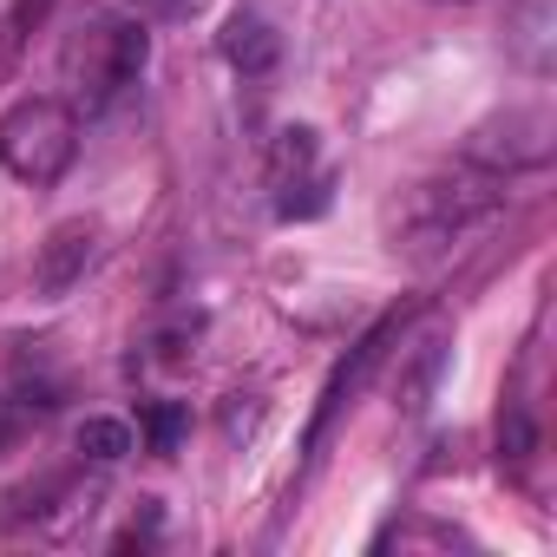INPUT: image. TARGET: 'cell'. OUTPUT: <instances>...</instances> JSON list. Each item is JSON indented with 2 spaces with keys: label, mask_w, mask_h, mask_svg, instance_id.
Returning a JSON list of instances; mask_svg holds the SVG:
<instances>
[{
  "label": "cell",
  "mask_w": 557,
  "mask_h": 557,
  "mask_svg": "<svg viewBox=\"0 0 557 557\" xmlns=\"http://www.w3.org/2000/svg\"><path fill=\"white\" fill-rule=\"evenodd\" d=\"M531 446H537V433H531V420H524V407H511L505 420H498V459H531Z\"/></svg>",
  "instance_id": "7c38bea8"
},
{
  "label": "cell",
  "mask_w": 557,
  "mask_h": 557,
  "mask_svg": "<svg viewBox=\"0 0 557 557\" xmlns=\"http://www.w3.org/2000/svg\"><path fill=\"white\" fill-rule=\"evenodd\" d=\"M440 368H446V342H420L413 361H407L400 381H394V407H400V413H426V400H433V387H440Z\"/></svg>",
  "instance_id": "52a82bcc"
},
{
  "label": "cell",
  "mask_w": 557,
  "mask_h": 557,
  "mask_svg": "<svg viewBox=\"0 0 557 557\" xmlns=\"http://www.w3.org/2000/svg\"><path fill=\"white\" fill-rule=\"evenodd\" d=\"M216 47H223V60H230L236 73H249V79H262L275 60H283V34H275L262 14H236Z\"/></svg>",
  "instance_id": "8992f818"
},
{
  "label": "cell",
  "mask_w": 557,
  "mask_h": 557,
  "mask_svg": "<svg viewBox=\"0 0 557 557\" xmlns=\"http://www.w3.org/2000/svg\"><path fill=\"white\" fill-rule=\"evenodd\" d=\"M73 151H79L73 106H60V99H21V106L0 112V164H8L21 184H34V190L60 184L66 164H73Z\"/></svg>",
  "instance_id": "6da1fadb"
},
{
  "label": "cell",
  "mask_w": 557,
  "mask_h": 557,
  "mask_svg": "<svg viewBox=\"0 0 557 557\" xmlns=\"http://www.w3.org/2000/svg\"><path fill=\"white\" fill-rule=\"evenodd\" d=\"M47 14H53V0H21V8H14V27H21V34H34Z\"/></svg>",
  "instance_id": "4fadbf2b"
},
{
  "label": "cell",
  "mask_w": 557,
  "mask_h": 557,
  "mask_svg": "<svg viewBox=\"0 0 557 557\" xmlns=\"http://www.w3.org/2000/svg\"><path fill=\"white\" fill-rule=\"evenodd\" d=\"M145 60H151V40H145V27H92L86 40H73L66 47V73H79L86 66V106H106L112 92H125L138 73H145Z\"/></svg>",
  "instance_id": "3957f363"
},
{
  "label": "cell",
  "mask_w": 557,
  "mask_h": 557,
  "mask_svg": "<svg viewBox=\"0 0 557 557\" xmlns=\"http://www.w3.org/2000/svg\"><path fill=\"white\" fill-rule=\"evenodd\" d=\"M158 8H164V14H177V21H184V14H203V8H210V0H158Z\"/></svg>",
  "instance_id": "9a60e30c"
},
{
  "label": "cell",
  "mask_w": 557,
  "mask_h": 557,
  "mask_svg": "<svg viewBox=\"0 0 557 557\" xmlns=\"http://www.w3.org/2000/svg\"><path fill=\"white\" fill-rule=\"evenodd\" d=\"M283 216H322L329 210V177H296L283 184V203H275Z\"/></svg>",
  "instance_id": "8fae6325"
},
{
  "label": "cell",
  "mask_w": 557,
  "mask_h": 557,
  "mask_svg": "<svg viewBox=\"0 0 557 557\" xmlns=\"http://www.w3.org/2000/svg\"><path fill=\"white\" fill-rule=\"evenodd\" d=\"M309 171H315V132H309V125L275 132V151H269V177H275V190L296 184V177H309Z\"/></svg>",
  "instance_id": "ba28073f"
},
{
  "label": "cell",
  "mask_w": 557,
  "mask_h": 557,
  "mask_svg": "<svg viewBox=\"0 0 557 557\" xmlns=\"http://www.w3.org/2000/svg\"><path fill=\"white\" fill-rule=\"evenodd\" d=\"M92 256H99V223H86V216L53 223L47 243H40V256H34V289L40 296H66L73 283H86Z\"/></svg>",
  "instance_id": "277c9868"
},
{
  "label": "cell",
  "mask_w": 557,
  "mask_h": 557,
  "mask_svg": "<svg viewBox=\"0 0 557 557\" xmlns=\"http://www.w3.org/2000/svg\"><path fill=\"white\" fill-rule=\"evenodd\" d=\"M79 453L99 459V466H119V459L132 453V426H125V420H86V426H79Z\"/></svg>",
  "instance_id": "30bf717a"
},
{
  "label": "cell",
  "mask_w": 557,
  "mask_h": 557,
  "mask_svg": "<svg viewBox=\"0 0 557 557\" xmlns=\"http://www.w3.org/2000/svg\"><path fill=\"white\" fill-rule=\"evenodd\" d=\"M394 335H400V315H387V322H381V329H374V335L355 348V361H348V368L329 381V394H322V413H315V440H322V426H329V420H335V413H342L355 394H361V381L381 368V355H387V342H394Z\"/></svg>",
  "instance_id": "5b68a950"
},
{
  "label": "cell",
  "mask_w": 557,
  "mask_h": 557,
  "mask_svg": "<svg viewBox=\"0 0 557 557\" xmlns=\"http://www.w3.org/2000/svg\"><path fill=\"white\" fill-rule=\"evenodd\" d=\"M223 426H230V440H236V433H249V426H256V407H230V413H223Z\"/></svg>",
  "instance_id": "5bb4252c"
},
{
  "label": "cell",
  "mask_w": 557,
  "mask_h": 557,
  "mask_svg": "<svg viewBox=\"0 0 557 557\" xmlns=\"http://www.w3.org/2000/svg\"><path fill=\"white\" fill-rule=\"evenodd\" d=\"M492 203H498V190L479 184V177H440V184H420L413 203H407V216H400V243H394V249H407L413 262H426V256H440L453 236H466Z\"/></svg>",
  "instance_id": "7a4b0ae2"
},
{
  "label": "cell",
  "mask_w": 557,
  "mask_h": 557,
  "mask_svg": "<svg viewBox=\"0 0 557 557\" xmlns=\"http://www.w3.org/2000/svg\"><path fill=\"white\" fill-rule=\"evenodd\" d=\"M138 426H145V446H151L158 459H171V453L184 446V426H190V413H184L177 400H151V407L138 413Z\"/></svg>",
  "instance_id": "9c48e42d"
}]
</instances>
